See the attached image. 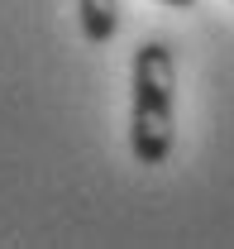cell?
I'll use <instances>...</instances> for the list:
<instances>
[{
	"instance_id": "cell-1",
	"label": "cell",
	"mask_w": 234,
	"mask_h": 249,
	"mask_svg": "<svg viewBox=\"0 0 234 249\" xmlns=\"http://www.w3.org/2000/svg\"><path fill=\"white\" fill-rule=\"evenodd\" d=\"M172 110H177V58L163 38L134 48V101H129V149L144 168H158L172 154Z\"/></svg>"
},
{
	"instance_id": "cell-2",
	"label": "cell",
	"mask_w": 234,
	"mask_h": 249,
	"mask_svg": "<svg viewBox=\"0 0 234 249\" xmlns=\"http://www.w3.org/2000/svg\"><path fill=\"white\" fill-rule=\"evenodd\" d=\"M86 43H110L119 29V0H77Z\"/></svg>"
},
{
	"instance_id": "cell-3",
	"label": "cell",
	"mask_w": 234,
	"mask_h": 249,
	"mask_svg": "<svg viewBox=\"0 0 234 249\" xmlns=\"http://www.w3.org/2000/svg\"><path fill=\"white\" fill-rule=\"evenodd\" d=\"M163 5H177V10H191L196 0H163Z\"/></svg>"
}]
</instances>
